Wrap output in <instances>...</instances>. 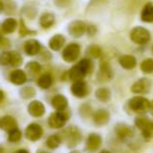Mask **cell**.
Listing matches in <instances>:
<instances>
[{
    "label": "cell",
    "mask_w": 153,
    "mask_h": 153,
    "mask_svg": "<svg viewBox=\"0 0 153 153\" xmlns=\"http://www.w3.org/2000/svg\"><path fill=\"white\" fill-rule=\"evenodd\" d=\"M22 133L18 128H14V129L9 131V140L12 143H17L21 140Z\"/></svg>",
    "instance_id": "32"
},
{
    "label": "cell",
    "mask_w": 153,
    "mask_h": 153,
    "mask_svg": "<svg viewBox=\"0 0 153 153\" xmlns=\"http://www.w3.org/2000/svg\"><path fill=\"white\" fill-rule=\"evenodd\" d=\"M55 3L59 7H67L71 3V0H55Z\"/></svg>",
    "instance_id": "38"
},
{
    "label": "cell",
    "mask_w": 153,
    "mask_h": 153,
    "mask_svg": "<svg viewBox=\"0 0 153 153\" xmlns=\"http://www.w3.org/2000/svg\"><path fill=\"white\" fill-rule=\"evenodd\" d=\"M92 70V63L89 59H82L79 63H76L67 72V76L69 80L78 81L82 80L86 74H89Z\"/></svg>",
    "instance_id": "1"
},
{
    "label": "cell",
    "mask_w": 153,
    "mask_h": 153,
    "mask_svg": "<svg viewBox=\"0 0 153 153\" xmlns=\"http://www.w3.org/2000/svg\"><path fill=\"white\" fill-rule=\"evenodd\" d=\"M38 153H49V152H45V151H38Z\"/></svg>",
    "instance_id": "45"
},
{
    "label": "cell",
    "mask_w": 153,
    "mask_h": 153,
    "mask_svg": "<svg viewBox=\"0 0 153 153\" xmlns=\"http://www.w3.org/2000/svg\"><path fill=\"white\" fill-rule=\"evenodd\" d=\"M119 63L125 69H133V68H135L137 62H136L135 57H133V56L124 55L119 59Z\"/></svg>",
    "instance_id": "21"
},
{
    "label": "cell",
    "mask_w": 153,
    "mask_h": 153,
    "mask_svg": "<svg viewBox=\"0 0 153 153\" xmlns=\"http://www.w3.org/2000/svg\"><path fill=\"white\" fill-rule=\"evenodd\" d=\"M115 133H117V137L123 140H129V138L133 137V135H134L133 130H132L129 126L124 125V124L117 125V127H115Z\"/></svg>",
    "instance_id": "15"
},
{
    "label": "cell",
    "mask_w": 153,
    "mask_h": 153,
    "mask_svg": "<svg viewBox=\"0 0 153 153\" xmlns=\"http://www.w3.org/2000/svg\"><path fill=\"white\" fill-rule=\"evenodd\" d=\"M16 153H30V152L27 150H25V149H20V150L16 151Z\"/></svg>",
    "instance_id": "41"
},
{
    "label": "cell",
    "mask_w": 153,
    "mask_h": 153,
    "mask_svg": "<svg viewBox=\"0 0 153 153\" xmlns=\"http://www.w3.org/2000/svg\"><path fill=\"white\" fill-rule=\"evenodd\" d=\"M68 117H69V114L65 110L51 113L48 119L49 127L53 128V129H61V128H63L65 126Z\"/></svg>",
    "instance_id": "6"
},
{
    "label": "cell",
    "mask_w": 153,
    "mask_h": 153,
    "mask_svg": "<svg viewBox=\"0 0 153 153\" xmlns=\"http://www.w3.org/2000/svg\"><path fill=\"white\" fill-rule=\"evenodd\" d=\"M70 90H71V94H74V97L79 99L85 98L89 94V87H88V84L86 83L83 80H78V81H74L72 83L71 87H70Z\"/></svg>",
    "instance_id": "8"
},
{
    "label": "cell",
    "mask_w": 153,
    "mask_h": 153,
    "mask_svg": "<svg viewBox=\"0 0 153 153\" xmlns=\"http://www.w3.org/2000/svg\"><path fill=\"white\" fill-rule=\"evenodd\" d=\"M92 122L97 126H104L110 120V113L106 109H98L92 113Z\"/></svg>",
    "instance_id": "12"
},
{
    "label": "cell",
    "mask_w": 153,
    "mask_h": 153,
    "mask_svg": "<svg viewBox=\"0 0 153 153\" xmlns=\"http://www.w3.org/2000/svg\"><path fill=\"white\" fill-rule=\"evenodd\" d=\"M26 68H27V70L30 74H38L41 70V65L38 62L33 61V62H30V63L26 65Z\"/></svg>",
    "instance_id": "34"
},
{
    "label": "cell",
    "mask_w": 153,
    "mask_h": 153,
    "mask_svg": "<svg viewBox=\"0 0 153 153\" xmlns=\"http://www.w3.org/2000/svg\"><path fill=\"white\" fill-rule=\"evenodd\" d=\"M140 70L144 74H152L153 72V59L148 58L145 59L144 61L140 63Z\"/></svg>",
    "instance_id": "29"
},
{
    "label": "cell",
    "mask_w": 153,
    "mask_h": 153,
    "mask_svg": "<svg viewBox=\"0 0 153 153\" xmlns=\"http://www.w3.org/2000/svg\"><path fill=\"white\" fill-rule=\"evenodd\" d=\"M80 113H81L82 117H87L89 113H91V107H90V105L88 104H84L82 105L81 109H80Z\"/></svg>",
    "instance_id": "37"
},
{
    "label": "cell",
    "mask_w": 153,
    "mask_h": 153,
    "mask_svg": "<svg viewBox=\"0 0 153 153\" xmlns=\"http://www.w3.org/2000/svg\"><path fill=\"white\" fill-rule=\"evenodd\" d=\"M0 121H1V120H0Z\"/></svg>",
    "instance_id": "48"
},
{
    "label": "cell",
    "mask_w": 153,
    "mask_h": 153,
    "mask_svg": "<svg viewBox=\"0 0 153 153\" xmlns=\"http://www.w3.org/2000/svg\"><path fill=\"white\" fill-rule=\"evenodd\" d=\"M150 109L153 111V102H151V106H150Z\"/></svg>",
    "instance_id": "44"
},
{
    "label": "cell",
    "mask_w": 153,
    "mask_h": 153,
    "mask_svg": "<svg viewBox=\"0 0 153 153\" xmlns=\"http://www.w3.org/2000/svg\"><path fill=\"white\" fill-rule=\"evenodd\" d=\"M61 138L65 142L66 146L74 148L82 140V133L79 128H76V126H70L63 131Z\"/></svg>",
    "instance_id": "2"
},
{
    "label": "cell",
    "mask_w": 153,
    "mask_h": 153,
    "mask_svg": "<svg viewBox=\"0 0 153 153\" xmlns=\"http://www.w3.org/2000/svg\"><path fill=\"white\" fill-rule=\"evenodd\" d=\"M81 53V46L78 43H69L64 47L62 51V58L67 63H71L79 59Z\"/></svg>",
    "instance_id": "5"
},
{
    "label": "cell",
    "mask_w": 153,
    "mask_h": 153,
    "mask_svg": "<svg viewBox=\"0 0 153 153\" xmlns=\"http://www.w3.org/2000/svg\"><path fill=\"white\" fill-rule=\"evenodd\" d=\"M27 111L32 117H41L45 113V107L40 101H33L28 104Z\"/></svg>",
    "instance_id": "14"
},
{
    "label": "cell",
    "mask_w": 153,
    "mask_h": 153,
    "mask_svg": "<svg viewBox=\"0 0 153 153\" xmlns=\"http://www.w3.org/2000/svg\"><path fill=\"white\" fill-rule=\"evenodd\" d=\"M20 92H21V97L23 99H30L36 94V90H35L33 87H30V86L24 87L23 89H21Z\"/></svg>",
    "instance_id": "33"
},
{
    "label": "cell",
    "mask_w": 153,
    "mask_h": 153,
    "mask_svg": "<svg viewBox=\"0 0 153 153\" xmlns=\"http://www.w3.org/2000/svg\"><path fill=\"white\" fill-rule=\"evenodd\" d=\"M24 51H25L26 55L28 56H36L39 51H41V44L38 40H28L24 43Z\"/></svg>",
    "instance_id": "17"
},
{
    "label": "cell",
    "mask_w": 153,
    "mask_h": 153,
    "mask_svg": "<svg viewBox=\"0 0 153 153\" xmlns=\"http://www.w3.org/2000/svg\"><path fill=\"white\" fill-rule=\"evenodd\" d=\"M102 142L103 140L101 137V135H99L97 133L89 134L87 140H86V150L89 151V152H94L102 146Z\"/></svg>",
    "instance_id": "13"
},
{
    "label": "cell",
    "mask_w": 153,
    "mask_h": 153,
    "mask_svg": "<svg viewBox=\"0 0 153 153\" xmlns=\"http://www.w3.org/2000/svg\"><path fill=\"white\" fill-rule=\"evenodd\" d=\"M86 30H87V25L83 21H81V20L72 21L68 25V33L72 37H76V38L83 36L86 33Z\"/></svg>",
    "instance_id": "10"
},
{
    "label": "cell",
    "mask_w": 153,
    "mask_h": 153,
    "mask_svg": "<svg viewBox=\"0 0 153 153\" xmlns=\"http://www.w3.org/2000/svg\"><path fill=\"white\" fill-rule=\"evenodd\" d=\"M38 86L42 89H48L53 83V78L51 74H44L42 76H39L38 81Z\"/></svg>",
    "instance_id": "24"
},
{
    "label": "cell",
    "mask_w": 153,
    "mask_h": 153,
    "mask_svg": "<svg viewBox=\"0 0 153 153\" xmlns=\"http://www.w3.org/2000/svg\"><path fill=\"white\" fill-rule=\"evenodd\" d=\"M19 33L21 36H27V35H34L36 34V32L35 30H27V27L25 26V24H24L23 20H21L20 21V30H19Z\"/></svg>",
    "instance_id": "36"
},
{
    "label": "cell",
    "mask_w": 153,
    "mask_h": 153,
    "mask_svg": "<svg viewBox=\"0 0 153 153\" xmlns=\"http://www.w3.org/2000/svg\"><path fill=\"white\" fill-rule=\"evenodd\" d=\"M10 80L15 85H22L26 82V74L23 70L15 69L10 74Z\"/></svg>",
    "instance_id": "20"
},
{
    "label": "cell",
    "mask_w": 153,
    "mask_h": 153,
    "mask_svg": "<svg viewBox=\"0 0 153 153\" xmlns=\"http://www.w3.org/2000/svg\"><path fill=\"white\" fill-rule=\"evenodd\" d=\"M70 153H80V152H78V151H72V152H70Z\"/></svg>",
    "instance_id": "46"
},
{
    "label": "cell",
    "mask_w": 153,
    "mask_h": 153,
    "mask_svg": "<svg viewBox=\"0 0 153 153\" xmlns=\"http://www.w3.org/2000/svg\"><path fill=\"white\" fill-rule=\"evenodd\" d=\"M134 124L140 130L144 137H153V121H151V120L147 119L145 117H140L135 120Z\"/></svg>",
    "instance_id": "7"
},
{
    "label": "cell",
    "mask_w": 153,
    "mask_h": 153,
    "mask_svg": "<svg viewBox=\"0 0 153 153\" xmlns=\"http://www.w3.org/2000/svg\"><path fill=\"white\" fill-rule=\"evenodd\" d=\"M151 88V82L147 78H142V79L137 80L134 82L133 85L131 86V91L133 94H148L150 91Z\"/></svg>",
    "instance_id": "11"
},
{
    "label": "cell",
    "mask_w": 153,
    "mask_h": 153,
    "mask_svg": "<svg viewBox=\"0 0 153 153\" xmlns=\"http://www.w3.org/2000/svg\"><path fill=\"white\" fill-rule=\"evenodd\" d=\"M2 10H3V3L1 2V1H0V13L2 12Z\"/></svg>",
    "instance_id": "42"
},
{
    "label": "cell",
    "mask_w": 153,
    "mask_h": 153,
    "mask_svg": "<svg viewBox=\"0 0 153 153\" xmlns=\"http://www.w3.org/2000/svg\"><path fill=\"white\" fill-rule=\"evenodd\" d=\"M140 19L142 21L151 23L153 22V3L148 2L144 5L142 12H140Z\"/></svg>",
    "instance_id": "22"
},
{
    "label": "cell",
    "mask_w": 153,
    "mask_h": 153,
    "mask_svg": "<svg viewBox=\"0 0 153 153\" xmlns=\"http://www.w3.org/2000/svg\"><path fill=\"white\" fill-rule=\"evenodd\" d=\"M96 98L100 102L107 103L111 99V92L107 87H100L96 90Z\"/></svg>",
    "instance_id": "25"
},
{
    "label": "cell",
    "mask_w": 153,
    "mask_h": 153,
    "mask_svg": "<svg viewBox=\"0 0 153 153\" xmlns=\"http://www.w3.org/2000/svg\"><path fill=\"white\" fill-rule=\"evenodd\" d=\"M98 78L101 82H107L112 79V70L107 62H102L100 65Z\"/></svg>",
    "instance_id": "16"
},
{
    "label": "cell",
    "mask_w": 153,
    "mask_h": 153,
    "mask_svg": "<svg viewBox=\"0 0 153 153\" xmlns=\"http://www.w3.org/2000/svg\"><path fill=\"white\" fill-rule=\"evenodd\" d=\"M96 32H97V28L94 27V25L87 26V30H86V33H87V34H89L90 36H92V35L96 34Z\"/></svg>",
    "instance_id": "39"
},
{
    "label": "cell",
    "mask_w": 153,
    "mask_h": 153,
    "mask_svg": "<svg viewBox=\"0 0 153 153\" xmlns=\"http://www.w3.org/2000/svg\"><path fill=\"white\" fill-rule=\"evenodd\" d=\"M128 106L132 111L137 113H145L150 110L151 102L146 98L140 96H136L128 101Z\"/></svg>",
    "instance_id": "3"
},
{
    "label": "cell",
    "mask_w": 153,
    "mask_h": 153,
    "mask_svg": "<svg viewBox=\"0 0 153 153\" xmlns=\"http://www.w3.org/2000/svg\"><path fill=\"white\" fill-rule=\"evenodd\" d=\"M51 106L56 109L57 111H64L66 110L68 106V101L62 94H56L53 99H51Z\"/></svg>",
    "instance_id": "19"
},
{
    "label": "cell",
    "mask_w": 153,
    "mask_h": 153,
    "mask_svg": "<svg viewBox=\"0 0 153 153\" xmlns=\"http://www.w3.org/2000/svg\"><path fill=\"white\" fill-rule=\"evenodd\" d=\"M61 142H62V138L59 134H53V135L47 137L46 146L49 149H57L61 145Z\"/></svg>",
    "instance_id": "28"
},
{
    "label": "cell",
    "mask_w": 153,
    "mask_h": 153,
    "mask_svg": "<svg viewBox=\"0 0 153 153\" xmlns=\"http://www.w3.org/2000/svg\"><path fill=\"white\" fill-rule=\"evenodd\" d=\"M88 53L90 55V57L94 58V59H99V58L102 57V49L98 45H90L87 49Z\"/></svg>",
    "instance_id": "30"
},
{
    "label": "cell",
    "mask_w": 153,
    "mask_h": 153,
    "mask_svg": "<svg viewBox=\"0 0 153 153\" xmlns=\"http://www.w3.org/2000/svg\"><path fill=\"white\" fill-rule=\"evenodd\" d=\"M65 44V38L64 36L60 34H57L55 36H53L48 41V46L51 51H59L62 49V47Z\"/></svg>",
    "instance_id": "18"
},
{
    "label": "cell",
    "mask_w": 153,
    "mask_h": 153,
    "mask_svg": "<svg viewBox=\"0 0 153 153\" xmlns=\"http://www.w3.org/2000/svg\"><path fill=\"white\" fill-rule=\"evenodd\" d=\"M16 28H17V21L15 19H13V18L7 19L1 25V30L5 34H12V33L15 32Z\"/></svg>",
    "instance_id": "27"
},
{
    "label": "cell",
    "mask_w": 153,
    "mask_h": 153,
    "mask_svg": "<svg viewBox=\"0 0 153 153\" xmlns=\"http://www.w3.org/2000/svg\"><path fill=\"white\" fill-rule=\"evenodd\" d=\"M100 153H110V152H109L108 150H102V151H101Z\"/></svg>",
    "instance_id": "43"
},
{
    "label": "cell",
    "mask_w": 153,
    "mask_h": 153,
    "mask_svg": "<svg viewBox=\"0 0 153 153\" xmlns=\"http://www.w3.org/2000/svg\"><path fill=\"white\" fill-rule=\"evenodd\" d=\"M130 39L132 42H134L135 44H146L150 41L151 35L150 32L148 30H146L145 27L142 26H135L134 28H132L130 32Z\"/></svg>",
    "instance_id": "4"
},
{
    "label": "cell",
    "mask_w": 153,
    "mask_h": 153,
    "mask_svg": "<svg viewBox=\"0 0 153 153\" xmlns=\"http://www.w3.org/2000/svg\"><path fill=\"white\" fill-rule=\"evenodd\" d=\"M56 19L55 15L51 13H44L41 15L40 20H39V23L42 26L43 28H49L55 24Z\"/></svg>",
    "instance_id": "23"
},
{
    "label": "cell",
    "mask_w": 153,
    "mask_h": 153,
    "mask_svg": "<svg viewBox=\"0 0 153 153\" xmlns=\"http://www.w3.org/2000/svg\"><path fill=\"white\" fill-rule=\"evenodd\" d=\"M43 135V129L39 124L32 123L25 129V137L32 142L39 140Z\"/></svg>",
    "instance_id": "9"
},
{
    "label": "cell",
    "mask_w": 153,
    "mask_h": 153,
    "mask_svg": "<svg viewBox=\"0 0 153 153\" xmlns=\"http://www.w3.org/2000/svg\"><path fill=\"white\" fill-rule=\"evenodd\" d=\"M3 99H4V94H3V91L1 89H0V103L2 102Z\"/></svg>",
    "instance_id": "40"
},
{
    "label": "cell",
    "mask_w": 153,
    "mask_h": 153,
    "mask_svg": "<svg viewBox=\"0 0 153 153\" xmlns=\"http://www.w3.org/2000/svg\"><path fill=\"white\" fill-rule=\"evenodd\" d=\"M11 62V53L10 51H4L0 55V64L1 65H9Z\"/></svg>",
    "instance_id": "35"
},
{
    "label": "cell",
    "mask_w": 153,
    "mask_h": 153,
    "mask_svg": "<svg viewBox=\"0 0 153 153\" xmlns=\"http://www.w3.org/2000/svg\"><path fill=\"white\" fill-rule=\"evenodd\" d=\"M0 127L2 128L3 130L10 131V130L14 129V128H17V122L13 117L7 115L0 121Z\"/></svg>",
    "instance_id": "26"
},
{
    "label": "cell",
    "mask_w": 153,
    "mask_h": 153,
    "mask_svg": "<svg viewBox=\"0 0 153 153\" xmlns=\"http://www.w3.org/2000/svg\"><path fill=\"white\" fill-rule=\"evenodd\" d=\"M22 57L20 53H16V51H12L11 53V62L10 65H12L13 67H19L22 64Z\"/></svg>",
    "instance_id": "31"
},
{
    "label": "cell",
    "mask_w": 153,
    "mask_h": 153,
    "mask_svg": "<svg viewBox=\"0 0 153 153\" xmlns=\"http://www.w3.org/2000/svg\"><path fill=\"white\" fill-rule=\"evenodd\" d=\"M152 53H153V46H152Z\"/></svg>",
    "instance_id": "47"
}]
</instances>
